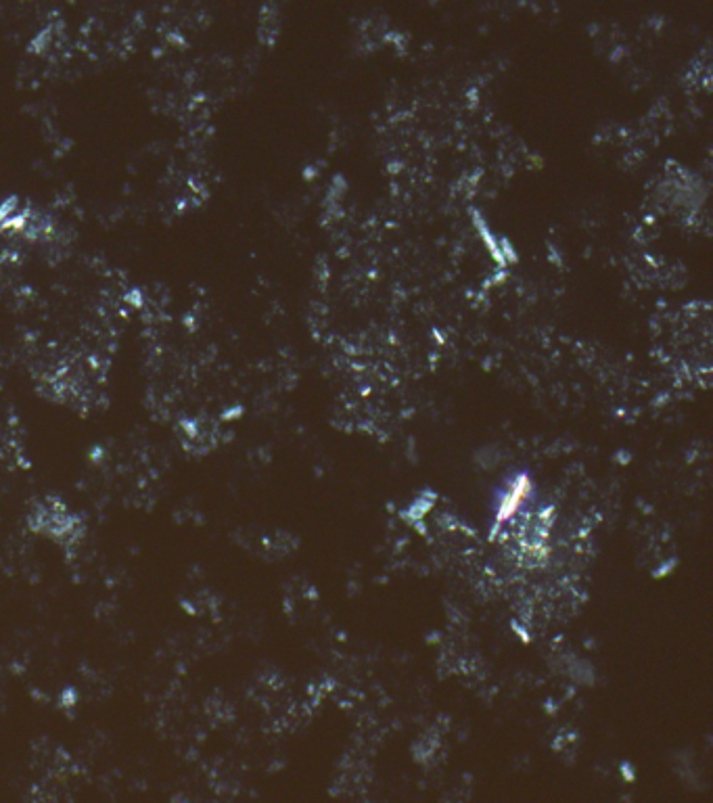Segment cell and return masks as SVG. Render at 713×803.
<instances>
[{"label": "cell", "mask_w": 713, "mask_h": 803, "mask_svg": "<svg viewBox=\"0 0 713 803\" xmlns=\"http://www.w3.org/2000/svg\"><path fill=\"white\" fill-rule=\"evenodd\" d=\"M532 490H534L532 477L525 475V473L517 475L511 481V484L506 486V490H504V494H502V498L498 502L496 515H494V527H492L494 534L500 532L506 523H511L519 515V511L523 509V504L527 502V498L532 496Z\"/></svg>", "instance_id": "cell-1"}]
</instances>
